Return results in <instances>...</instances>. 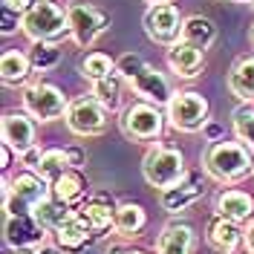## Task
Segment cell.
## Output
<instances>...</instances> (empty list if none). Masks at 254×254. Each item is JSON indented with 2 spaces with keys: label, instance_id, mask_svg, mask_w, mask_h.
<instances>
[{
  "label": "cell",
  "instance_id": "d4e9b609",
  "mask_svg": "<svg viewBox=\"0 0 254 254\" xmlns=\"http://www.w3.org/2000/svg\"><path fill=\"white\" fill-rule=\"evenodd\" d=\"M75 217V211H69L66 208V202H61V199H55V196H49V199H44L41 205L35 208V220L41 222L47 231H55L58 225H64L66 220H72Z\"/></svg>",
  "mask_w": 254,
  "mask_h": 254
},
{
  "label": "cell",
  "instance_id": "cb8c5ba5",
  "mask_svg": "<svg viewBox=\"0 0 254 254\" xmlns=\"http://www.w3.org/2000/svg\"><path fill=\"white\" fill-rule=\"evenodd\" d=\"M49 188H52V196H55V199H61V202L69 205V202H75V199L84 196V190H87V179L81 176L78 168H69V171H66L64 176H58Z\"/></svg>",
  "mask_w": 254,
  "mask_h": 254
},
{
  "label": "cell",
  "instance_id": "7bdbcfd3",
  "mask_svg": "<svg viewBox=\"0 0 254 254\" xmlns=\"http://www.w3.org/2000/svg\"><path fill=\"white\" fill-rule=\"evenodd\" d=\"M130 254H144V252H130Z\"/></svg>",
  "mask_w": 254,
  "mask_h": 254
},
{
  "label": "cell",
  "instance_id": "836d02e7",
  "mask_svg": "<svg viewBox=\"0 0 254 254\" xmlns=\"http://www.w3.org/2000/svg\"><path fill=\"white\" fill-rule=\"evenodd\" d=\"M38 3H41V0H3V6L15 9L17 15H26V12H32V9H35Z\"/></svg>",
  "mask_w": 254,
  "mask_h": 254
},
{
  "label": "cell",
  "instance_id": "603a6c76",
  "mask_svg": "<svg viewBox=\"0 0 254 254\" xmlns=\"http://www.w3.org/2000/svg\"><path fill=\"white\" fill-rule=\"evenodd\" d=\"M228 90L240 101H254V58H240L228 72Z\"/></svg>",
  "mask_w": 254,
  "mask_h": 254
},
{
  "label": "cell",
  "instance_id": "74e56055",
  "mask_svg": "<svg viewBox=\"0 0 254 254\" xmlns=\"http://www.w3.org/2000/svg\"><path fill=\"white\" fill-rule=\"evenodd\" d=\"M220 125H205V136L208 139H211V142H217V139H220Z\"/></svg>",
  "mask_w": 254,
  "mask_h": 254
},
{
  "label": "cell",
  "instance_id": "8d00e7d4",
  "mask_svg": "<svg viewBox=\"0 0 254 254\" xmlns=\"http://www.w3.org/2000/svg\"><path fill=\"white\" fill-rule=\"evenodd\" d=\"M12 153H15V147H9V144L3 142V147H0V162H3V165H0V168H9V165H12Z\"/></svg>",
  "mask_w": 254,
  "mask_h": 254
},
{
  "label": "cell",
  "instance_id": "f6af8a7d",
  "mask_svg": "<svg viewBox=\"0 0 254 254\" xmlns=\"http://www.w3.org/2000/svg\"><path fill=\"white\" fill-rule=\"evenodd\" d=\"M252 6H254V0H252Z\"/></svg>",
  "mask_w": 254,
  "mask_h": 254
},
{
  "label": "cell",
  "instance_id": "e0dca14e",
  "mask_svg": "<svg viewBox=\"0 0 254 254\" xmlns=\"http://www.w3.org/2000/svg\"><path fill=\"white\" fill-rule=\"evenodd\" d=\"M156 254H193V228L185 222L168 225L156 240Z\"/></svg>",
  "mask_w": 254,
  "mask_h": 254
},
{
  "label": "cell",
  "instance_id": "ba28073f",
  "mask_svg": "<svg viewBox=\"0 0 254 254\" xmlns=\"http://www.w3.org/2000/svg\"><path fill=\"white\" fill-rule=\"evenodd\" d=\"M64 119H66V127L75 136H98L107 127V110H104V104L93 93L75 98Z\"/></svg>",
  "mask_w": 254,
  "mask_h": 254
},
{
  "label": "cell",
  "instance_id": "30bf717a",
  "mask_svg": "<svg viewBox=\"0 0 254 254\" xmlns=\"http://www.w3.org/2000/svg\"><path fill=\"white\" fill-rule=\"evenodd\" d=\"M162 125H165V119H162L159 107L150 104V101L130 104L125 110V116H122V130L130 139H136V142H153V139H159Z\"/></svg>",
  "mask_w": 254,
  "mask_h": 254
},
{
  "label": "cell",
  "instance_id": "484cf974",
  "mask_svg": "<svg viewBox=\"0 0 254 254\" xmlns=\"http://www.w3.org/2000/svg\"><path fill=\"white\" fill-rule=\"evenodd\" d=\"M78 69H81L84 78H90L95 84V81L110 78L113 72H116V61H113L110 55H104V52H87V55L81 58Z\"/></svg>",
  "mask_w": 254,
  "mask_h": 254
},
{
  "label": "cell",
  "instance_id": "3957f363",
  "mask_svg": "<svg viewBox=\"0 0 254 254\" xmlns=\"http://www.w3.org/2000/svg\"><path fill=\"white\" fill-rule=\"evenodd\" d=\"M142 174L147 179V185L168 190L188 176L185 174V156L176 147H153L142 162Z\"/></svg>",
  "mask_w": 254,
  "mask_h": 254
},
{
  "label": "cell",
  "instance_id": "d590c367",
  "mask_svg": "<svg viewBox=\"0 0 254 254\" xmlns=\"http://www.w3.org/2000/svg\"><path fill=\"white\" fill-rule=\"evenodd\" d=\"M20 156H23V162L29 165V171H38V165H41V150H38V147H32V150L20 153Z\"/></svg>",
  "mask_w": 254,
  "mask_h": 254
},
{
  "label": "cell",
  "instance_id": "ee69618b",
  "mask_svg": "<svg viewBox=\"0 0 254 254\" xmlns=\"http://www.w3.org/2000/svg\"><path fill=\"white\" fill-rule=\"evenodd\" d=\"M252 44H254V29H252Z\"/></svg>",
  "mask_w": 254,
  "mask_h": 254
},
{
  "label": "cell",
  "instance_id": "60d3db41",
  "mask_svg": "<svg viewBox=\"0 0 254 254\" xmlns=\"http://www.w3.org/2000/svg\"><path fill=\"white\" fill-rule=\"evenodd\" d=\"M231 3H252V0H231Z\"/></svg>",
  "mask_w": 254,
  "mask_h": 254
},
{
  "label": "cell",
  "instance_id": "4316f807",
  "mask_svg": "<svg viewBox=\"0 0 254 254\" xmlns=\"http://www.w3.org/2000/svg\"><path fill=\"white\" fill-rule=\"evenodd\" d=\"M69 168H72V165H69V159H66V150L52 147V150H44V153H41V165H38L35 174L44 176L49 185H52V182H55L58 176H64Z\"/></svg>",
  "mask_w": 254,
  "mask_h": 254
},
{
  "label": "cell",
  "instance_id": "d6a6232c",
  "mask_svg": "<svg viewBox=\"0 0 254 254\" xmlns=\"http://www.w3.org/2000/svg\"><path fill=\"white\" fill-rule=\"evenodd\" d=\"M23 23V15H17L15 9H9V6H3V35H12L15 26Z\"/></svg>",
  "mask_w": 254,
  "mask_h": 254
},
{
  "label": "cell",
  "instance_id": "7a4b0ae2",
  "mask_svg": "<svg viewBox=\"0 0 254 254\" xmlns=\"http://www.w3.org/2000/svg\"><path fill=\"white\" fill-rule=\"evenodd\" d=\"M49 182L44 176H38L35 171L15 176L12 182H3V211L6 217L15 214H35V208L41 205L44 199H49Z\"/></svg>",
  "mask_w": 254,
  "mask_h": 254
},
{
  "label": "cell",
  "instance_id": "b9f144b4",
  "mask_svg": "<svg viewBox=\"0 0 254 254\" xmlns=\"http://www.w3.org/2000/svg\"><path fill=\"white\" fill-rule=\"evenodd\" d=\"M144 3H150V6H153V3H162V0H144Z\"/></svg>",
  "mask_w": 254,
  "mask_h": 254
},
{
  "label": "cell",
  "instance_id": "52a82bcc",
  "mask_svg": "<svg viewBox=\"0 0 254 254\" xmlns=\"http://www.w3.org/2000/svg\"><path fill=\"white\" fill-rule=\"evenodd\" d=\"M23 110L29 113L32 119L55 122V119L66 116L69 104H66V98H64V93L58 87L38 81V84H29V87L23 90Z\"/></svg>",
  "mask_w": 254,
  "mask_h": 254
},
{
  "label": "cell",
  "instance_id": "5bb4252c",
  "mask_svg": "<svg viewBox=\"0 0 254 254\" xmlns=\"http://www.w3.org/2000/svg\"><path fill=\"white\" fill-rule=\"evenodd\" d=\"M165 61H168L174 75H179V78H196L199 69H202V49L190 47L185 41H176L174 47H168Z\"/></svg>",
  "mask_w": 254,
  "mask_h": 254
},
{
  "label": "cell",
  "instance_id": "44dd1931",
  "mask_svg": "<svg viewBox=\"0 0 254 254\" xmlns=\"http://www.w3.org/2000/svg\"><path fill=\"white\" fill-rule=\"evenodd\" d=\"M95 234L78 220V217H72V220H66L64 225L55 228V243H58V249L64 252H81Z\"/></svg>",
  "mask_w": 254,
  "mask_h": 254
},
{
  "label": "cell",
  "instance_id": "4fadbf2b",
  "mask_svg": "<svg viewBox=\"0 0 254 254\" xmlns=\"http://www.w3.org/2000/svg\"><path fill=\"white\" fill-rule=\"evenodd\" d=\"M3 142L15 147V153H26L35 147V125L29 113H6L3 116Z\"/></svg>",
  "mask_w": 254,
  "mask_h": 254
},
{
  "label": "cell",
  "instance_id": "f1b7e54d",
  "mask_svg": "<svg viewBox=\"0 0 254 254\" xmlns=\"http://www.w3.org/2000/svg\"><path fill=\"white\" fill-rule=\"evenodd\" d=\"M93 95L104 104V110H119L122 104V75L113 72L110 78H101L93 84Z\"/></svg>",
  "mask_w": 254,
  "mask_h": 254
},
{
  "label": "cell",
  "instance_id": "6da1fadb",
  "mask_svg": "<svg viewBox=\"0 0 254 254\" xmlns=\"http://www.w3.org/2000/svg\"><path fill=\"white\" fill-rule=\"evenodd\" d=\"M202 168L217 182H237L254 171V162L249 156V147L237 142H214L202 156Z\"/></svg>",
  "mask_w": 254,
  "mask_h": 254
},
{
  "label": "cell",
  "instance_id": "ffe728a7",
  "mask_svg": "<svg viewBox=\"0 0 254 254\" xmlns=\"http://www.w3.org/2000/svg\"><path fill=\"white\" fill-rule=\"evenodd\" d=\"M254 214V199L243 190H225L217 196V217L231 222H246Z\"/></svg>",
  "mask_w": 254,
  "mask_h": 254
},
{
  "label": "cell",
  "instance_id": "7c38bea8",
  "mask_svg": "<svg viewBox=\"0 0 254 254\" xmlns=\"http://www.w3.org/2000/svg\"><path fill=\"white\" fill-rule=\"evenodd\" d=\"M127 84L133 87V93L139 95L142 101H150V104H156V107H168L171 98H174V93H171L165 75L159 72L156 66H150V64H144L142 72H136Z\"/></svg>",
  "mask_w": 254,
  "mask_h": 254
},
{
  "label": "cell",
  "instance_id": "2e32d148",
  "mask_svg": "<svg viewBox=\"0 0 254 254\" xmlns=\"http://www.w3.org/2000/svg\"><path fill=\"white\" fill-rule=\"evenodd\" d=\"M75 217H78L93 234H101L107 228H116V208L107 205L104 199H90V202H81L75 208Z\"/></svg>",
  "mask_w": 254,
  "mask_h": 254
},
{
  "label": "cell",
  "instance_id": "d6986e66",
  "mask_svg": "<svg viewBox=\"0 0 254 254\" xmlns=\"http://www.w3.org/2000/svg\"><path fill=\"white\" fill-rule=\"evenodd\" d=\"M179 41H185V44H190V47H196V49L205 52V49L217 41V26H214L211 17L190 15V17H185V23H182V35H179Z\"/></svg>",
  "mask_w": 254,
  "mask_h": 254
},
{
  "label": "cell",
  "instance_id": "5b68a950",
  "mask_svg": "<svg viewBox=\"0 0 254 254\" xmlns=\"http://www.w3.org/2000/svg\"><path fill=\"white\" fill-rule=\"evenodd\" d=\"M66 23H69V38L78 47H93L95 41L107 32L110 15L101 12L98 6H90V3H72L66 9Z\"/></svg>",
  "mask_w": 254,
  "mask_h": 254
},
{
  "label": "cell",
  "instance_id": "e575fe53",
  "mask_svg": "<svg viewBox=\"0 0 254 254\" xmlns=\"http://www.w3.org/2000/svg\"><path fill=\"white\" fill-rule=\"evenodd\" d=\"M64 150H66V159H69V165H72V168H81V165H84L87 153L81 150L78 144H72V147H64Z\"/></svg>",
  "mask_w": 254,
  "mask_h": 254
},
{
  "label": "cell",
  "instance_id": "f546056e",
  "mask_svg": "<svg viewBox=\"0 0 254 254\" xmlns=\"http://www.w3.org/2000/svg\"><path fill=\"white\" fill-rule=\"evenodd\" d=\"M29 61L35 69H52L55 64L61 61V49L55 44H47V41H35L29 49Z\"/></svg>",
  "mask_w": 254,
  "mask_h": 254
},
{
  "label": "cell",
  "instance_id": "1f68e13d",
  "mask_svg": "<svg viewBox=\"0 0 254 254\" xmlns=\"http://www.w3.org/2000/svg\"><path fill=\"white\" fill-rule=\"evenodd\" d=\"M144 64H147V61H144L142 55H136V52H127V55H122V58L116 61V72H119L125 81H130L136 72H142Z\"/></svg>",
  "mask_w": 254,
  "mask_h": 254
},
{
  "label": "cell",
  "instance_id": "ab89813d",
  "mask_svg": "<svg viewBox=\"0 0 254 254\" xmlns=\"http://www.w3.org/2000/svg\"><path fill=\"white\" fill-rule=\"evenodd\" d=\"M249 252L254 254V228H252V231H249Z\"/></svg>",
  "mask_w": 254,
  "mask_h": 254
},
{
  "label": "cell",
  "instance_id": "4dcf8cb0",
  "mask_svg": "<svg viewBox=\"0 0 254 254\" xmlns=\"http://www.w3.org/2000/svg\"><path fill=\"white\" fill-rule=\"evenodd\" d=\"M234 136L246 147H254V110H237L234 113Z\"/></svg>",
  "mask_w": 254,
  "mask_h": 254
},
{
  "label": "cell",
  "instance_id": "277c9868",
  "mask_svg": "<svg viewBox=\"0 0 254 254\" xmlns=\"http://www.w3.org/2000/svg\"><path fill=\"white\" fill-rule=\"evenodd\" d=\"M20 29L26 32V38H32V44L35 41L55 44L64 35H69V23H66V12L64 9H58L52 0H41L32 12L23 15Z\"/></svg>",
  "mask_w": 254,
  "mask_h": 254
},
{
  "label": "cell",
  "instance_id": "f35d334b",
  "mask_svg": "<svg viewBox=\"0 0 254 254\" xmlns=\"http://www.w3.org/2000/svg\"><path fill=\"white\" fill-rule=\"evenodd\" d=\"M32 254H61V249H55V246H38V249H32Z\"/></svg>",
  "mask_w": 254,
  "mask_h": 254
},
{
  "label": "cell",
  "instance_id": "ac0fdd59",
  "mask_svg": "<svg viewBox=\"0 0 254 254\" xmlns=\"http://www.w3.org/2000/svg\"><path fill=\"white\" fill-rule=\"evenodd\" d=\"M208 243L220 254H231L243 243L240 222H231V220H225V217H214L211 225H208Z\"/></svg>",
  "mask_w": 254,
  "mask_h": 254
},
{
  "label": "cell",
  "instance_id": "9a60e30c",
  "mask_svg": "<svg viewBox=\"0 0 254 254\" xmlns=\"http://www.w3.org/2000/svg\"><path fill=\"white\" fill-rule=\"evenodd\" d=\"M202 185H199V174H188L179 185L174 188L162 190V208L168 211V214H179V211H185L190 202H196L199 196H202Z\"/></svg>",
  "mask_w": 254,
  "mask_h": 254
},
{
  "label": "cell",
  "instance_id": "83f0119b",
  "mask_svg": "<svg viewBox=\"0 0 254 254\" xmlns=\"http://www.w3.org/2000/svg\"><path fill=\"white\" fill-rule=\"evenodd\" d=\"M144 208L142 205H133V202H127V205H119L116 208V231H122V234H139L144 228Z\"/></svg>",
  "mask_w": 254,
  "mask_h": 254
},
{
  "label": "cell",
  "instance_id": "9c48e42d",
  "mask_svg": "<svg viewBox=\"0 0 254 254\" xmlns=\"http://www.w3.org/2000/svg\"><path fill=\"white\" fill-rule=\"evenodd\" d=\"M182 17H179V9L174 3L162 0V3H153L147 12H144V32L150 41L156 44H165V47H174L182 35Z\"/></svg>",
  "mask_w": 254,
  "mask_h": 254
},
{
  "label": "cell",
  "instance_id": "8992f818",
  "mask_svg": "<svg viewBox=\"0 0 254 254\" xmlns=\"http://www.w3.org/2000/svg\"><path fill=\"white\" fill-rule=\"evenodd\" d=\"M168 119L176 130H185V133H196V130H205L208 125V101L193 90L185 93H174L171 104H168Z\"/></svg>",
  "mask_w": 254,
  "mask_h": 254
},
{
  "label": "cell",
  "instance_id": "7402d4cb",
  "mask_svg": "<svg viewBox=\"0 0 254 254\" xmlns=\"http://www.w3.org/2000/svg\"><path fill=\"white\" fill-rule=\"evenodd\" d=\"M29 69H32V61L29 55L17 52V49H6L3 58H0V78L6 87H17L29 78Z\"/></svg>",
  "mask_w": 254,
  "mask_h": 254
},
{
  "label": "cell",
  "instance_id": "8fae6325",
  "mask_svg": "<svg viewBox=\"0 0 254 254\" xmlns=\"http://www.w3.org/2000/svg\"><path fill=\"white\" fill-rule=\"evenodd\" d=\"M6 243L23 252V249H38L44 246L47 237V228L35 220V214H15V217H6Z\"/></svg>",
  "mask_w": 254,
  "mask_h": 254
}]
</instances>
